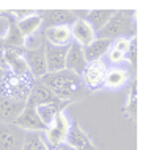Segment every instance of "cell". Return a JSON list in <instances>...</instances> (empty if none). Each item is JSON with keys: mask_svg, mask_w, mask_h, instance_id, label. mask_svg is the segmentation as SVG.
Here are the masks:
<instances>
[{"mask_svg": "<svg viewBox=\"0 0 148 150\" xmlns=\"http://www.w3.org/2000/svg\"><path fill=\"white\" fill-rule=\"evenodd\" d=\"M25 108V101L19 100H8L0 96V122L3 123H13L21 115Z\"/></svg>", "mask_w": 148, "mask_h": 150, "instance_id": "4fadbf2b", "label": "cell"}, {"mask_svg": "<svg viewBox=\"0 0 148 150\" xmlns=\"http://www.w3.org/2000/svg\"><path fill=\"white\" fill-rule=\"evenodd\" d=\"M13 123L16 127L22 128L24 131H46V127L43 125V122L39 120V117L36 114V108L32 103H29V101H25L24 111Z\"/></svg>", "mask_w": 148, "mask_h": 150, "instance_id": "9c48e42d", "label": "cell"}, {"mask_svg": "<svg viewBox=\"0 0 148 150\" xmlns=\"http://www.w3.org/2000/svg\"><path fill=\"white\" fill-rule=\"evenodd\" d=\"M49 150H73V149H71L66 142H63V144H58V145H55V147H52Z\"/></svg>", "mask_w": 148, "mask_h": 150, "instance_id": "cb8c5ba5", "label": "cell"}, {"mask_svg": "<svg viewBox=\"0 0 148 150\" xmlns=\"http://www.w3.org/2000/svg\"><path fill=\"white\" fill-rule=\"evenodd\" d=\"M112 46V40H104V38H95L88 46L83 47V55H85L87 63L102 60V57L107 54V51Z\"/></svg>", "mask_w": 148, "mask_h": 150, "instance_id": "2e32d148", "label": "cell"}, {"mask_svg": "<svg viewBox=\"0 0 148 150\" xmlns=\"http://www.w3.org/2000/svg\"><path fill=\"white\" fill-rule=\"evenodd\" d=\"M106 73H107V63L104 60H96V62L87 63L81 74V81H82L83 87L88 92L102 88Z\"/></svg>", "mask_w": 148, "mask_h": 150, "instance_id": "277c9868", "label": "cell"}, {"mask_svg": "<svg viewBox=\"0 0 148 150\" xmlns=\"http://www.w3.org/2000/svg\"><path fill=\"white\" fill-rule=\"evenodd\" d=\"M38 14L41 16V25H44V30L51 29V27H57V25L71 27L79 19L74 11H65V10L38 11Z\"/></svg>", "mask_w": 148, "mask_h": 150, "instance_id": "ba28073f", "label": "cell"}, {"mask_svg": "<svg viewBox=\"0 0 148 150\" xmlns=\"http://www.w3.org/2000/svg\"><path fill=\"white\" fill-rule=\"evenodd\" d=\"M87 65L85 55H83V47L81 44H77L73 41L68 46V52H66V60H65V70L74 73V74L81 76L83 68Z\"/></svg>", "mask_w": 148, "mask_h": 150, "instance_id": "7c38bea8", "label": "cell"}, {"mask_svg": "<svg viewBox=\"0 0 148 150\" xmlns=\"http://www.w3.org/2000/svg\"><path fill=\"white\" fill-rule=\"evenodd\" d=\"M69 127H71V122L65 115V112L57 114L54 123L44 131V139H46L47 147L52 149V147H55V145L65 142V139L68 136V131H69Z\"/></svg>", "mask_w": 148, "mask_h": 150, "instance_id": "8992f818", "label": "cell"}, {"mask_svg": "<svg viewBox=\"0 0 148 150\" xmlns=\"http://www.w3.org/2000/svg\"><path fill=\"white\" fill-rule=\"evenodd\" d=\"M2 13H3V11H0V14H2Z\"/></svg>", "mask_w": 148, "mask_h": 150, "instance_id": "484cf974", "label": "cell"}, {"mask_svg": "<svg viewBox=\"0 0 148 150\" xmlns=\"http://www.w3.org/2000/svg\"><path fill=\"white\" fill-rule=\"evenodd\" d=\"M6 73H8V70H5V68H2V67H0V82H2L3 78L6 76Z\"/></svg>", "mask_w": 148, "mask_h": 150, "instance_id": "d4e9b609", "label": "cell"}, {"mask_svg": "<svg viewBox=\"0 0 148 150\" xmlns=\"http://www.w3.org/2000/svg\"><path fill=\"white\" fill-rule=\"evenodd\" d=\"M131 43H133V40H131V38H125V36H120V38L112 40V46H110V47L126 55L128 52H129V49H131Z\"/></svg>", "mask_w": 148, "mask_h": 150, "instance_id": "44dd1931", "label": "cell"}, {"mask_svg": "<svg viewBox=\"0 0 148 150\" xmlns=\"http://www.w3.org/2000/svg\"><path fill=\"white\" fill-rule=\"evenodd\" d=\"M36 81L30 73L27 74H13L11 71L6 73V76L0 82V96L8 100H19L25 101L29 98L32 88Z\"/></svg>", "mask_w": 148, "mask_h": 150, "instance_id": "3957f363", "label": "cell"}, {"mask_svg": "<svg viewBox=\"0 0 148 150\" xmlns=\"http://www.w3.org/2000/svg\"><path fill=\"white\" fill-rule=\"evenodd\" d=\"M21 150H49L44 139V131H25Z\"/></svg>", "mask_w": 148, "mask_h": 150, "instance_id": "d6986e66", "label": "cell"}, {"mask_svg": "<svg viewBox=\"0 0 148 150\" xmlns=\"http://www.w3.org/2000/svg\"><path fill=\"white\" fill-rule=\"evenodd\" d=\"M39 81H41L58 100H65V101H69V103L85 98L90 93L85 87H83L81 76L74 74V73H71L68 70H62V71H57V73H47V74L43 76Z\"/></svg>", "mask_w": 148, "mask_h": 150, "instance_id": "6da1fadb", "label": "cell"}, {"mask_svg": "<svg viewBox=\"0 0 148 150\" xmlns=\"http://www.w3.org/2000/svg\"><path fill=\"white\" fill-rule=\"evenodd\" d=\"M68 46H54L44 41V54H46V67L47 73H57L65 70Z\"/></svg>", "mask_w": 148, "mask_h": 150, "instance_id": "30bf717a", "label": "cell"}, {"mask_svg": "<svg viewBox=\"0 0 148 150\" xmlns=\"http://www.w3.org/2000/svg\"><path fill=\"white\" fill-rule=\"evenodd\" d=\"M22 57L27 63L30 74L33 76L35 81H39L43 76L47 74V67H46V54H44V41L41 46L33 47V49H24Z\"/></svg>", "mask_w": 148, "mask_h": 150, "instance_id": "5b68a950", "label": "cell"}, {"mask_svg": "<svg viewBox=\"0 0 148 150\" xmlns=\"http://www.w3.org/2000/svg\"><path fill=\"white\" fill-rule=\"evenodd\" d=\"M71 35H73V41L81 44L82 47L88 46V44L96 38L95 30L90 27V24L83 21L82 18H79L73 25H71Z\"/></svg>", "mask_w": 148, "mask_h": 150, "instance_id": "9a60e30c", "label": "cell"}, {"mask_svg": "<svg viewBox=\"0 0 148 150\" xmlns=\"http://www.w3.org/2000/svg\"><path fill=\"white\" fill-rule=\"evenodd\" d=\"M25 131L14 123L0 122V150H21Z\"/></svg>", "mask_w": 148, "mask_h": 150, "instance_id": "52a82bcc", "label": "cell"}, {"mask_svg": "<svg viewBox=\"0 0 148 150\" xmlns=\"http://www.w3.org/2000/svg\"><path fill=\"white\" fill-rule=\"evenodd\" d=\"M65 142L73 150H98L93 144H91L88 134L83 131L82 127L76 120L71 122V127H69V131H68Z\"/></svg>", "mask_w": 148, "mask_h": 150, "instance_id": "8fae6325", "label": "cell"}, {"mask_svg": "<svg viewBox=\"0 0 148 150\" xmlns=\"http://www.w3.org/2000/svg\"><path fill=\"white\" fill-rule=\"evenodd\" d=\"M128 81H129V71L121 67H112V68H107L104 87L110 88V90H117V88L125 87Z\"/></svg>", "mask_w": 148, "mask_h": 150, "instance_id": "e0dca14e", "label": "cell"}, {"mask_svg": "<svg viewBox=\"0 0 148 150\" xmlns=\"http://www.w3.org/2000/svg\"><path fill=\"white\" fill-rule=\"evenodd\" d=\"M107 62L112 63V65H121V63H125L128 62V57L125 54H121V52H118V51H115V49H110L107 51Z\"/></svg>", "mask_w": 148, "mask_h": 150, "instance_id": "603a6c76", "label": "cell"}, {"mask_svg": "<svg viewBox=\"0 0 148 150\" xmlns=\"http://www.w3.org/2000/svg\"><path fill=\"white\" fill-rule=\"evenodd\" d=\"M39 27H41V16L38 14V11L33 16H30V18L18 21V29L22 33L24 38H25V41H27V38H30V36H33L36 33Z\"/></svg>", "mask_w": 148, "mask_h": 150, "instance_id": "ffe728a7", "label": "cell"}, {"mask_svg": "<svg viewBox=\"0 0 148 150\" xmlns=\"http://www.w3.org/2000/svg\"><path fill=\"white\" fill-rule=\"evenodd\" d=\"M135 13L134 11H115L114 16L109 19V22L102 27L99 32H96V38H104V40H115L120 36L125 38H135Z\"/></svg>", "mask_w": 148, "mask_h": 150, "instance_id": "7a4b0ae2", "label": "cell"}, {"mask_svg": "<svg viewBox=\"0 0 148 150\" xmlns=\"http://www.w3.org/2000/svg\"><path fill=\"white\" fill-rule=\"evenodd\" d=\"M126 114L131 117V119H135V112H137V96H135V82L133 88L129 92V96H128V104L125 108Z\"/></svg>", "mask_w": 148, "mask_h": 150, "instance_id": "7402d4cb", "label": "cell"}, {"mask_svg": "<svg viewBox=\"0 0 148 150\" xmlns=\"http://www.w3.org/2000/svg\"><path fill=\"white\" fill-rule=\"evenodd\" d=\"M44 41L54 44V46H69L73 43V35H71V27L68 25H57L51 27L43 32Z\"/></svg>", "mask_w": 148, "mask_h": 150, "instance_id": "5bb4252c", "label": "cell"}, {"mask_svg": "<svg viewBox=\"0 0 148 150\" xmlns=\"http://www.w3.org/2000/svg\"><path fill=\"white\" fill-rule=\"evenodd\" d=\"M114 13H115L114 10H93V11L83 13L82 19L88 22L90 27L95 30V33H96V32H99L107 22H109V19L114 16Z\"/></svg>", "mask_w": 148, "mask_h": 150, "instance_id": "ac0fdd59", "label": "cell"}]
</instances>
